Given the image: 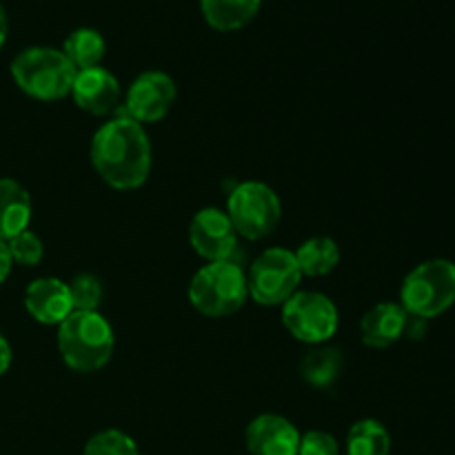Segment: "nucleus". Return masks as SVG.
<instances>
[{
  "mask_svg": "<svg viewBox=\"0 0 455 455\" xmlns=\"http://www.w3.org/2000/svg\"><path fill=\"white\" fill-rule=\"evenodd\" d=\"M92 164L98 176L118 191H133L151 173V142L145 124L118 114L92 138Z\"/></svg>",
  "mask_w": 455,
  "mask_h": 455,
  "instance_id": "f257e3e1",
  "label": "nucleus"
},
{
  "mask_svg": "<svg viewBox=\"0 0 455 455\" xmlns=\"http://www.w3.org/2000/svg\"><path fill=\"white\" fill-rule=\"evenodd\" d=\"M114 347V329L100 311H71L58 324V351L62 363L78 373H93L107 367Z\"/></svg>",
  "mask_w": 455,
  "mask_h": 455,
  "instance_id": "f03ea898",
  "label": "nucleus"
},
{
  "mask_svg": "<svg viewBox=\"0 0 455 455\" xmlns=\"http://www.w3.org/2000/svg\"><path fill=\"white\" fill-rule=\"evenodd\" d=\"M12 78L27 96L53 102L69 96L76 69L62 49L27 47L13 58Z\"/></svg>",
  "mask_w": 455,
  "mask_h": 455,
  "instance_id": "7ed1b4c3",
  "label": "nucleus"
},
{
  "mask_svg": "<svg viewBox=\"0 0 455 455\" xmlns=\"http://www.w3.org/2000/svg\"><path fill=\"white\" fill-rule=\"evenodd\" d=\"M191 307L207 318H229L247 302V274L235 262H207L189 283Z\"/></svg>",
  "mask_w": 455,
  "mask_h": 455,
  "instance_id": "20e7f679",
  "label": "nucleus"
},
{
  "mask_svg": "<svg viewBox=\"0 0 455 455\" xmlns=\"http://www.w3.org/2000/svg\"><path fill=\"white\" fill-rule=\"evenodd\" d=\"M455 305V262L425 260L411 269L400 287V307L413 318L434 320Z\"/></svg>",
  "mask_w": 455,
  "mask_h": 455,
  "instance_id": "39448f33",
  "label": "nucleus"
},
{
  "mask_svg": "<svg viewBox=\"0 0 455 455\" xmlns=\"http://www.w3.org/2000/svg\"><path fill=\"white\" fill-rule=\"evenodd\" d=\"M227 216L240 238L262 240L283 220V203L265 182H240L227 200Z\"/></svg>",
  "mask_w": 455,
  "mask_h": 455,
  "instance_id": "423d86ee",
  "label": "nucleus"
},
{
  "mask_svg": "<svg viewBox=\"0 0 455 455\" xmlns=\"http://www.w3.org/2000/svg\"><path fill=\"white\" fill-rule=\"evenodd\" d=\"M302 283L296 253L284 247H271L251 262L247 274V291L262 307H283Z\"/></svg>",
  "mask_w": 455,
  "mask_h": 455,
  "instance_id": "0eeeda50",
  "label": "nucleus"
},
{
  "mask_svg": "<svg viewBox=\"0 0 455 455\" xmlns=\"http://www.w3.org/2000/svg\"><path fill=\"white\" fill-rule=\"evenodd\" d=\"M283 324L298 342L318 347L336 336L340 314L324 293L296 291L283 305Z\"/></svg>",
  "mask_w": 455,
  "mask_h": 455,
  "instance_id": "6e6552de",
  "label": "nucleus"
},
{
  "mask_svg": "<svg viewBox=\"0 0 455 455\" xmlns=\"http://www.w3.org/2000/svg\"><path fill=\"white\" fill-rule=\"evenodd\" d=\"M178 96L176 83L164 71H145L138 76L127 89L124 109L120 114L129 116L136 123L149 124L158 123L173 107Z\"/></svg>",
  "mask_w": 455,
  "mask_h": 455,
  "instance_id": "1a4fd4ad",
  "label": "nucleus"
},
{
  "mask_svg": "<svg viewBox=\"0 0 455 455\" xmlns=\"http://www.w3.org/2000/svg\"><path fill=\"white\" fill-rule=\"evenodd\" d=\"M238 238L227 212L218 207L200 209L189 222L191 249L207 262L231 260L238 249Z\"/></svg>",
  "mask_w": 455,
  "mask_h": 455,
  "instance_id": "9d476101",
  "label": "nucleus"
},
{
  "mask_svg": "<svg viewBox=\"0 0 455 455\" xmlns=\"http://www.w3.org/2000/svg\"><path fill=\"white\" fill-rule=\"evenodd\" d=\"M300 431L278 413H262L249 422L244 444L251 455H298Z\"/></svg>",
  "mask_w": 455,
  "mask_h": 455,
  "instance_id": "9b49d317",
  "label": "nucleus"
},
{
  "mask_svg": "<svg viewBox=\"0 0 455 455\" xmlns=\"http://www.w3.org/2000/svg\"><path fill=\"white\" fill-rule=\"evenodd\" d=\"M69 96L74 98L78 109L87 114L109 116L120 105V83L102 65L92 67V69L76 71Z\"/></svg>",
  "mask_w": 455,
  "mask_h": 455,
  "instance_id": "f8f14e48",
  "label": "nucleus"
},
{
  "mask_svg": "<svg viewBox=\"0 0 455 455\" xmlns=\"http://www.w3.org/2000/svg\"><path fill=\"white\" fill-rule=\"evenodd\" d=\"M25 309L36 323L60 324L74 311L69 284L58 278H38L27 287Z\"/></svg>",
  "mask_w": 455,
  "mask_h": 455,
  "instance_id": "ddd939ff",
  "label": "nucleus"
},
{
  "mask_svg": "<svg viewBox=\"0 0 455 455\" xmlns=\"http://www.w3.org/2000/svg\"><path fill=\"white\" fill-rule=\"evenodd\" d=\"M409 314L398 302H378L360 320V340L371 349L395 345L407 331Z\"/></svg>",
  "mask_w": 455,
  "mask_h": 455,
  "instance_id": "4468645a",
  "label": "nucleus"
},
{
  "mask_svg": "<svg viewBox=\"0 0 455 455\" xmlns=\"http://www.w3.org/2000/svg\"><path fill=\"white\" fill-rule=\"evenodd\" d=\"M31 198L20 182L0 178V240L7 243L13 235L29 229Z\"/></svg>",
  "mask_w": 455,
  "mask_h": 455,
  "instance_id": "2eb2a0df",
  "label": "nucleus"
},
{
  "mask_svg": "<svg viewBox=\"0 0 455 455\" xmlns=\"http://www.w3.org/2000/svg\"><path fill=\"white\" fill-rule=\"evenodd\" d=\"M342 369H345V358L342 351L336 347H323L318 345L315 349L307 351L305 358L300 360V371L302 380L314 389H329L338 382Z\"/></svg>",
  "mask_w": 455,
  "mask_h": 455,
  "instance_id": "dca6fc26",
  "label": "nucleus"
},
{
  "mask_svg": "<svg viewBox=\"0 0 455 455\" xmlns=\"http://www.w3.org/2000/svg\"><path fill=\"white\" fill-rule=\"evenodd\" d=\"M262 0H200V9L209 27L218 31H235L247 25L260 9Z\"/></svg>",
  "mask_w": 455,
  "mask_h": 455,
  "instance_id": "f3484780",
  "label": "nucleus"
},
{
  "mask_svg": "<svg viewBox=\"0 0 455 455\" xmlns=\"http://www.w3.org/2000/svg\"><path fill=\"white\" fill-rule=\"evenodd\" d=\"M296 260L300 267L302 278H320V275L331 274L340 262V247L333 238L327 235H314V238L305 240L298 247Z\"/></svg>",
  "mask_w": 455,
  "mask_h": 455,
  "instance_id": "a211bd4d",
  "label": "nucleus"
},
{
  "mask_svg": "<svg viewBox=\"0 0 455 455\" xmlns=\"http://www.w3.org/2000/svg\"><path fill=\"white\" fill-rule=\"evenodd\" d=\"M62 53L76 71L92 69V67H100L107 53V43L100 31L92 29V27H80L67 36L62 43Z\"/></svg>",
  "mask_w": 455,
  "mask_h": 455,
  "instance_id": "6ab92c4d",
  "label": "nucleus"
},
{
  "mask_svg": "<svg viewBox=\"0 0 455 455\" xmlns=\"http://www.w3.org/2000/svg\"><path fill=\"white\" fill-rule=\"evenodd\" d=\"M389 431L373 418L358 420L347 434V455H389Z\"/></svg>",
  "mask_w": 455,
  "mask_h": 455,
  "instance_id": "aec40b11",
  "label": "nucleus"
},
{
  "mask_svg": "<svg viewBox=\"0 0 455 455\" xmlns=\"http://www.w3.org/2000/svg\"><path fill=\"white\" fill-rule=\"evenodd\" d=\"M83 455H140L138 444L118 429H105L92 435Z\"/></svg>",
  "mask_w": 455,
  "mask_h": 455,
  "instance_id": "412c9836",
  "label": "nucleus"
},
{
  "mask_svg": "<svg viewBox=\"0 0 455 455\" xmlns=\"http://www.w3.org/2000/svg\"><path fill=\"white\" fill-rule=\"evenodd\" d=\"M69 293L74 311H98L105 289L93 274H80L69 283Z\"/></svg>",
  "mask_w": 455,
  "mask_h": 455,
  "instance_id": "4be33fe9",
  "label": "nucleus"
},
{
  "mask_svg": "<svg viewBox=\"0 0 455 455\" xmlns=\"http://www.w3.org/2000/svg\"><path fill=\"white\" fill-rule=\"evenodd\" d=\"M7 249L12 260L22 267H36L44 256L43 240H40L31 229H25L22 234L7 240Z\"/></svg>",
  "mask_w": 455,
  "mask_h": 455,
  "instance_id": "5701e85b",
  "label": "nucleus"
},
{
  "mask_svg": "<svg viewBox=\"0 0 455 455\" xmlns=\"http://www.w3.org/2000/svg\"><path fill=\"white\" fill-rule=\"evenodd\" d=\"M298 455H340V447L327 431H307L300 435Z\"/></svg>",
  "mask_w": 455,
  "mask_h": 455,
  "instance_id": "b1692460",
  "label": "nucleus"
},
{
  "mask_svg": "<svg viewBox=\"0 0 455 455\" xmlns=\"http://www.w3.org/2000/svg\"><path fill=\"white\" fill-rule=\"evenodd\" d=\"M12 267H13V260H12V256H9L7 243H3V240H0V284L9 278V274H12Z\"/></svg>",
  "mask_w": 455,
  "mask_h": 455,
  "instance_id": "393cba45",
  "label": "nucleus"
},
{
  "mask_svg": "<svg viewBox=\"0 0 455 455\" xmlns=\"http://www.w3.org/2000/svg\"><path fill=\"white\" fill-rule=\"evenodd\" d=\"M12 347H9V342L4 340V336H0V376L3 373H7V369L12 367Z\"/></svg>",
  "mask_w": 455,
  "mask_h": 455,
  "instance_id": "a878e982",
  "label": "nucleus"
},
{
  "mask_svg": "<svg viewBox=\"0 0 455 455\" xmlns=\"http://www.w3.org/2000/svg\"><path fill=\"white\" fill-rule=\"evenodd\" d=\"M7 40V16H4V9L0 7V47Z\"/></svg>",
  "mask_w": 455,
  "mask_h": 455,
  "instance_id": "bb28decb",
  "label": "nucleus"
}]
</instances>
